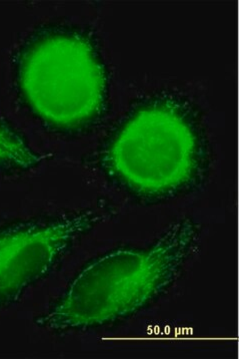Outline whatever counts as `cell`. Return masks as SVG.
Returning a JSON list of instances; mask_svg holds the SVG:
<instances>
[{"instance_id": "3957f363", "label": "cell", "mask_w": 239, "mask_h": 359, "mask_svg": "<svg viewBox=\"0 0 239 359\" xmlns=\"http://www.w3.org/2000/svg\"><path fill=\"white\" fill-rule=\"evenodd\" d=\"M200 237V224L182 219L146 247L118 248L92 259L37 325L72 334L129 320L176 283Z\"/></svg>"}, {"instance_id": "277c9868", "label": "cell", "mask_w": 239, "mask_h": 359, "mask_svg": "<svg viewBox=\"0 0 239 359\" xmlns=\"http://www.w3.org/2000/svg\"><path fill=\"white\" fill-rule=\"evenodd\" d=\"M103 219L98 212L87 209L0 226V311L51 275Z\"/></svg>"}, {"instance_id": "7a4b0ae2", "label": "cell", "mask_w": 239, "mask_h": 359, "mask_svg": "<svg viewBox=\"0 0 239 359\" xmlns=\"http://www.w3.org/2000/svg\"><path fill=\"white\" fill-rule=\"evenodd\" d=\"M11 74L21 107L49 133L86 136L111 108V77L103 45L89 26L49 21L16 47Z\"/></svg>"}, {"instance_id": "6da1fadb", "label": "cell", "mask_w": 239, "mask_h": 359, "mask_svg": "<svg viewBox=\"0 0 239 359\" xmlns=\"http://www.w3.org/2000/svg\"><path fill=\"white\" fill-rule=\"evenodd\" d=\"M89 162L138 204L160 205L200 192L212 167L200 106L175 89L139 97L104 136Z\"/></svg>"}, {"instance_id": "5b68a950", "label": "cell", "mask_w": 239, "mask_h": 359, "mask_svg": "<svg viewBox=\"0 0 239 359\" xmlns=\"http://www.w3.org/2000/svg\"><path fill=\"white\" fill-rule=\"evenodd\" d=\"M41 164V157L11 123L0 116V175L28 173Z\"/></svg>"}]
</instances>
